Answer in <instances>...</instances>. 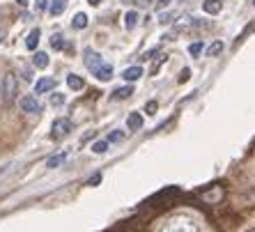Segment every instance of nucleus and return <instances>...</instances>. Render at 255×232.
<instances>
[{"label":"nucleus","mask_w":255,"mask_h":232,"mask_svg":"<svg viewBox=\"0 0 255 232\" xmlns=\"http://www.w3.org/2000/svg\"><path fill=\"white\" fill-rule=\"evenodd\" d=\"M189 53L191 55H200L202 53V42H193V44H191V46H189Z\"/></svg>","instance_id":"22"},{"label":"nucleus","mask_w":255,"mask_h":232,"mask_svg":"<svg viewBox=\"0 0 255 232\" xmlns=\"http://www.w3.org/2000/svg\"><path fill=\"white\" fill-rule=\"evenodd\" d=\"M71 133V119L69 117H58L53 122V131H51V138L53 140H62Z\"/></svg>","instance_id":"3"},{"label":"nucleus","mask_w":255,"mask_h":232,"mask_svg":"<svg viewBox=\"0 0 255 232\" xmlns=\"http://www.w3.org/2000/svg\"><path fill=\"white\" fill-rule=\"evenodd\" d=\"M95 76L99 78V81H111V78H113V67H111V65H101L99 69L95 72Z\"/></svg>","instance_id":"12"},{"label":"nucleus","mask_w":255,"mask_h":232,"mask_svg":"<svg viewBox=\"0 0 255 232\" xmlns=\"http://www.w3.org/2000/svg\"><path fill=\"white\" fill-rule=\"evenodd\" d=\"M106 149H108V140H99V143L92 145V152H95V154H104Z\"/></svg>","instance_id":"20"},{"label":"nucleus","mask_w":255,"mask_h":232,"mask_svg":"<svg viewBox=\"0 0 255 232\" xmlns=\"http://www.w3.org/2000/svg\"><path fill=\"white\" fill-rule=\"evenodd\" d=\"M122 138H125V133L115 131V133H111V136H108V143H118V140H122Z\"/></svg>","instance_id":"26"},{"label":"nucleus","mask_w":255,"mask_h":232,"mask_svg":"<svg viewBox=\"0 0 255 232\" xmlns=\"http://www.w3.org/2000/svg\"><path fill=\"white\" fill-rule=\"evenodd\" d=\"M138 18H140V16H138V12H127L125 14V28L127 30H133V28H136V23H138Z\"/></svg>","instance_id":"18"},{"label":"nucleus","mask_w":255,"mask_h":232,"mask_svg":"<svg viewBox=\"0 0 255 232\" xmlns=\"http://www.w3.org/2000/svg\"><path fill=\"white\" fill-rule=\"evenodd\" d=\"M71 25H74V28H76V30H83L85 25H88V16H85L83 12H81V14H76V16H74V21H71Z\"/></svg>","instance_id":"19"},{"label":"nucleus","mask_w":255,"mask_h":232,"mask_svg":"<svg viewBox=\"0 0 255 232\" xmlns=\"http://www.w3.org/2000/svg\"><path fill=\"white\" fill-rule=\"evenodd\" d=\"M202 198H205V200H209V203H219L221 198H223V189H219V186H216V189L214 191H202Z\"/></svg>","instance_id":"15"},{"label":"nucleus","mask_w":255,"mask_h":232,"mask_svg":"<svg viewBox=\"0 0 255 232\" xmlns=\"http://www.w3.org/2000/svg\"><path fill=\"white\" fill-rule=\"evenodd\" d=\"M65 104V97L62 95H53L51 97V106H62Z\"/></svg>","instance_id":"25"},{"label":"nucleus","mask_w":255,"mask_h":232,"mask_svg":"<svg viewBox=\"0 0 255 232\" xmlns=\"http://www.w3.org/2000/svg\"><path fill=\"white\" fill-rule=\"evenodd\" d=\"M122 2H133V0H122Z\"/></svg>","instance_id":"34"},{"label":"nucleus","mask_w":255,"mask_h":232,"mask_svg":"<svg viewBox=\"0 0 255 232\" xmlns=\"http://www.w3.org/2000/svg\"><path fill=\"white\" fill-rule=\"evenodd\" d=\"M133 2H136L138 7H149L152 5V0H133Z\"/></svg>","instance_id":"27"},{"label":"nucleus","mask_w":255,"mask_h":232,"mask_svg":"<svg viewBox=\"0 0 255 232\" xmlns=\"http://www.w3.org/2000/svg\"><path fill=\"white\" fill-rule=\"evenodd\" d=\"M189 69H184V72H182V76H179V83H184V81H189Z\"/></svg>","instance_id":"30"},{"label":"nucleus","mask_w":255,"mask_h":232,"mask_svg":"<svg viewBox=\"0 0 255 232\" xmlns=\"http://www.w3.org/2000/svg\"><path fill=\"white\" fill-rule=\"evenodd\" d=\"M55 88V81L53 78H39L35 83V92L37 95H42V92H48V90H53Z\"/></svg>","instance_id":"7"},{"label":"nucleus","mask_w":255,"mask_h":232,"mask_svg":"<svg viewBox=\"0 0 255 232\" xmlns=\"http://www.w3.org/2000/svg\"><path fill=\"white\" fill-rule=\"evenodd\" d=\"M133 95V88H131V85H125V88H118L113 92V99L115 102H120V99H129V97Z\"/></svg>","instance_id":"14"},{"label":"nucleus","mask_w":255,"mask_h":232,"mask_svg":"<svg viewBox=\"0 0 255 232\" xmlns=\"http://www.w3.org/2000/svg\"><path fill=\"white\" fill-rule=\"evenodd\" d=\"M221 51H223V44H221V42H214L212 46L207 48V55H219Z\"/></svg>","instance_id":"21"},{"label":"nucleus","mask_w":255,"mask_h":232,"mask_svg":"<svg viewBox=\"0 0 255 232\" xmlns=\"http://www.w3.org/2000/svg\"><path fill=\"white\" fill-rule=\"evenodd\" d=\"M122 76H125V81H138L142 76V69L140 67H127Z\"/></svg>","instance_id":"13"},{"label":"nucleus","mask_w":255,"mask_h":232,"mask_svg":"<svg viewBox=\"0 0 255 232\" xmlns=\"http://www.w3.org/2000/svg\"><path fill=\"white\" fill-rule=\"evenodd\" d=\"M21 111H25V113H39V102H37V97L28 95L21 99Z\"/></svg>","instance_id":"5"},{"label":"nucleus","mask_w":255,"mask_h":232,"mask_svg":"<svg viewBox=\"0 0 255 232\" xmlns=\"http://www.w3.org/2000/svg\"><path fill=\"white\" fill-rule=\"evenodd\" d=\"M0 39H2V30H0Z\"/></svg>","instance_id":"35"},{"label":"nucleus","mask_w":255,"mask_h":232,"mask_svg":"<svg viewBox=\"0 0 255 232\" xmlns=\"http://www.w3.org/2000/svg\"><path fill=\"white\" fill-rule=\"evenodd\" d=\"M16 2H18V5H21V7H23L25 2H28V0H16Z\"/></svg>","instance_id":"32"},{"label":"nucleus","mask_w":255,"mask_h":232,"mask_svg":"<svg viewBox=\"0 0 255 232\" xmlns=\"http://www.w3.org/2000/svg\"><path fill=\"white\" fill-rule=\"evenodd\" d=\"M51 46H53V48H62V46H65L62 35H53V37H51Z\"/></svg>","instance_id":"23"},{"label":"nucleus","mask_w":255,"mask_h":232,"mask_svg":"<svg viewBox=\"0 0 255 232\" xmlns=\"http://www.w3.org/2000/svg\"><path fill=\"white\" fill-rule=\"evenodd\" d=\"M249 232H255V230H249Z\"/></svg>","instance_id":"36"},{"label":"nucleus","mask_w":255,"mask_h":232,"mask_svg":"<svg viewBox=\"0 0 255 232\" xmlns=\"http://www.w3.org/2000/svg\"><path fill=\"white\" fill-rule=\"evenodd\" d=\"M67 156H69V152H67V149H62V152H58V154H53V156H51V159L46 161V166H48V168H60V166H62V163H65V161H67Z\"/></svg>","instance_id":"6"},{"label":"nucleus","mask_w":255,"mask_h":232,"mask_svg":"<svg viewBox=\"0 0 255 232\" xmlns=\"http://www.w3.org/2000/svg\"><path fill=\"white\" fill-rule=\"evenodd\" d=\"M253 5H255V0H253Z\"/></svg>","instance_id":"37"},{"label":"nucleus","mask_w":255,"mask_h":232,"mask_svg":"<svg viewBox=\"0 0 255 232\" xmlns=\"http://www.w3.org/2000/svg\"><path fill=\"white\" fill-rule=\"evenodd\" d=\"M32 65H35L37 69H46L48 67V55L44 53V51H37V53L32 55Z\"/></svg>","instance_id":"10"},{"label":"nucleus","mask_w":255,"mask_h":232,"mask_svg":"<svg viewBox=\"0 0 255 232\" xmlns=\"http://www.w3.org/2000/svg\"><path fill=\"white\" fill-rule=\"evenodd\" d=\"M46 5H48V0H35V12L37 14L44 12V9H46Z\"/></svg>","instance_id":"24"},{"label":"nucleus","mask_w":255,"mask_h":232,"mask_svg":"<svg viewBox=\"0 0 255 232\" xmlns=\"http://www.w3.org/2000/svg\"><path fill=\"white\" fill-rule=\"evenodd\" d=\"M147 113H149V115L156 113V102H149V104H147Z\"/></svg>","instance_id":"28"},{"label":"nucleus","mask_w":255,"mask_h":232,"mask_svg":"<svg viewBox=\"0 0 255 232\" xmlns=\"http://www.w3.org/2000/svg\"><path fill=\"white\" fill-rule=\"evenodd\" d=\"M67 85H69L71 90H83L85 88V81L81 76H74V74H69V76H67Z\"/></svg>","instance_id":"16"},{"label":"nucleus","mask_w":255,"mask_h":232,"mask_svg":"<svg viewBox=\"0 0 255 232\" xmlns=\"http://www.w3.org/2000/svg\"><path fill=\"white\" fill-rule=\"evenodd\" d=\"M161 232H198V226L196 221L189 219V216H170L163 223Z\"/></svg>","instance_id":"1"},{"label":"nucleus","mask_w":255,"mask_h":232,"mask_svg":"<svg viewBox=\"0 0 255 232\" xmlns=\"http://www.w3.org/2000/svg\"><path fill=\"white\" fill-rule=\"evenodd\" d=\"M65 9H67V0H51L48 2V12L53 14V16H60Z\"/></svg>","instance_id":"9"},{"label":"nucleus","mask_w":255,"mask_h":232,"mask_svg":"<svg viewBox=\"0 0 255 232\" xmlns=\"http://www.w3.org/2000/svg\"><path fill=\"white\" fill-rule=\"evenodd\" d=\"M127 126H129L131 131H136V129H140L142 126V117L138 113H131L129 117H127Z\"/></svg>","instance_id":"17"},{"label":"nucleus","mask_w":255,"mask_h":232,"mask_svg":"<svg viewBox=\"0 0 255 232\" xmlns=\"http://www.w3.org/2000/svg\"><path fill=\"white\" fill-rule=\"evenodd\" d=\"M16 95H18L16 76H14V74H5V76H2V90H0V99H2V104L9 106V104L16 99Z\"/></svg>","instance_id":"2"},{"label":"nucleus","mask_w":255,"mask_h":232,"mask_svg":"<svg viewBox=\"0 0 255 232\" xmlns=\"http://www.w3.org/2000/svg\"><path fill=\"white\" fill-rule=\"evenodd\" d=\"M0 90H2V74H0Z\"/></svg>","instance_id":"33"},{"label":"nucleus","mask_w":255,"mask_h":232,"mask_svg":"<svg viewBox=\"0 0 255 232\" xmlns=\"http://www.w3.org/2000/svg\"><path fill=\"white\" fill-rule=\"evenodd\" d=\"M88 2H90V5H92V7H97V5H99V2H101V0H88Z\"/></svg>","instance_id":"31"},{"label":"nucleus","mask_w":255,"mask_h":232,"mask_svg":"<svg viewBox=\"0 0 255 232\" xmlns=\"http://www.w3.org/2000/svg\"><path fill=\"white\" fill-rule=\"evenodd\" d=\"M170 5V0H159V2H156V9H163V7H168Z\"/></svg>","instance_id":"29"},{"label":"nucleus","mask_w":255,"mask_h":232,"mask_svg":"<svg viewBox=\"0 0 255 232\" xmlns=\"http://www.w3.org/2000/svg\"><path fill=\"white\" fill-rule=\"evenodd\" d=\"M202 9L207 14H219L221 9H223V2H221V0H205V2H202Z\"/></svg>","instance_id":"8"},{"label":"nucleus","mask_w":255,"mask_h":232,"mask_svg":"<svg viewBox=\"0 0 255 232\" xmlns=\"http://www.w3.org/2000/svg\"><path fill=\"white\" fill-rule=\"evenodd\" d=\"M37 44H39V28H35V30H30V32H28V39H25V48L35 51Z\"/></svg>","instance_id":"11"},{"label":"nucleus","mask_w":255,"mask_h":232,"mask_svg":"<svg viewBox=\"0 0 255 232\" xmlns=\"http://www.w3.org/2000/svg\"><path fill=\"white\" fill-rule=\"evenodd\" d=\"M83 60H85V67H88V69H90L92 74H95L97 69H99V67L104 65V60H101V55L97 53V51H92V48H88V51L83 53Z\"/></svg>","instance_id":"4"}]
</instances>
